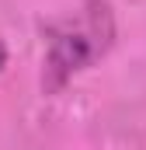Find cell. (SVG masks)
Wrapping results in <instances>:
<instances>
[{"label":"cell","instance_id":"obj_1","mask_svg":"<svg viewBox=\"0 0 146 150\" xmlns=\"http://www.w3.org/2000/svg\"><path fill=\"white\" fill-rule=\"evenodd\" d=\"M111 35H115V21H111L108 4L91 0L80 11H73L70 18H63L49 38V59H45L49 87H59L91 59H98L111 45Z\"/></svg>","mask_w":146,"mask_h":150},{"label":"cell","instance_id":"obj_2","mask_svg":"<svg viewBox=\"0 0 146 150\" xmlns=\"http://www.w3.org/2000/svg\"><path fill=\"white\" fill-rule=\"evenodd\" d=\"M4 67H7V52H4V45H0V74H4Z\"/></svg>","mask_w":146,"mask_h":150}]
</instances>
